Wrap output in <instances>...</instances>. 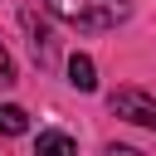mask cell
Segmentation results:
<instances>
[{"label":"cell","instance_id":"3","mask_svg":"<svg viewBox=\"0 0 156 156\" xmlns=\"http://www.w3.org/2000/svg\"><path fill=\"white\" fill-rule=\"evenodd\" d=\"M68 78H73V88L93 93V88H98V68H93V58H88V54H73V58H68Z\"/></svg>","mask_w":156,"mask_h":156},{"label":"cell","instance_id":"5","mask_svg":"<svg viewBox=\"0 0 156 156\" xmlns=\"http://www.w3.org/2000/svg\"><path fill=\"white\" fill-rule=\"evenodd\" d=\"M39 151H78V141L73 136H63V132H39V141H34Z\"/></svg>","mask_w":156,"mask_h":156},{"label":"cell","instance_id":"2","mask_svg":"<svg viewBox=\"0 0 156 156\" xmlns=\"http://www.w3.org/2000/svg\"><path fill=\"white\" fill-rule=\"evenodd\" d=\"M112 112L127 117V122H136V127H151V132H156V98H146V93H136V88L112 93Z\"/></svg>","mask_w":156,"mask_h":156},{"label":"cell","instance_id":"1","mask_svg":"<svg viewBox=\"0 0 156 156\" xmlns=\"http://www.w3.org/2000/svg\"><path fill=\"white\" fill-rule=\"evenodd\" d=\"M58 20L78 24V29H112L117 20H127V0H44Z\"/></svg>","mask_w":156,"mask_h":156},{"label":"cell","instance_id":"6","mask_svg":"<svg viewBox=\"0 0 156 156\" xmlns=\"http://www.w3.org/2000/svg\"><path fill=\"white\" fill-rule=\"evenodd\" d=\"M0 83H15V63H10V54H5V44H0Z\"/></svg>","mask_w":156,"mask_h":156},{"label":"cell","instance_id":"4","mask_svg":"<svg viewBox=\"0 0 156 156\" xmlns=\"http://www.w3.org/2000/svg\"><path fill=\"white\" fill-rule=\"evenodd\" d=\"M24 132H29V112L15 107V102H5L0 107V136H24Z\"/></svg>","mask_w":156,"mask_h":156}]
</instances>
